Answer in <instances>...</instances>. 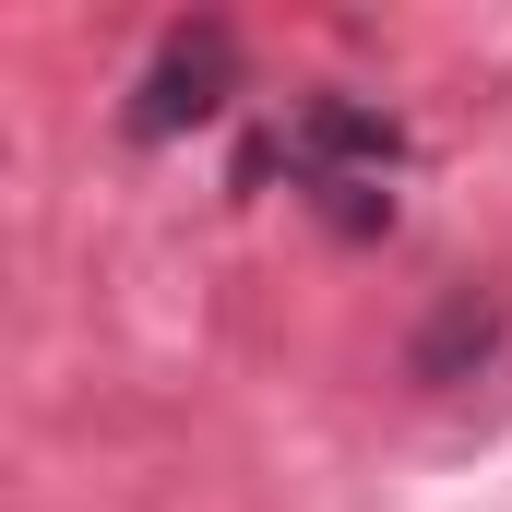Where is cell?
<instances>
[{
  "label": "cell",
  "mask_w": 512,
  "mask_h": 512,
  "mask_svg": "<svg viewBox=\"0 0 512 512\" xmlns=\"http://www.w3.org/2000/svg\"><path fill=\"white\" fill-rule=\"evenodd\" d=\"M489 346H501V298H489V286H453V298H441V322L417 334V382H465Z\"/></svg>",
  "instance_id": "obj_3"
},
{
  "label": "cell",
  "mask_w": 512,
  "mask_h": 512,
  "mask_svg": "<svg viewBox=\"0 0 512 512\" xmlns=\"http://www.w3.org/2000/svg\"><path fill=\"white\" fill-rule=\"evenodd\" d=\"M239 96V36L227 24H167V48L143 60V84H131V143H179V131H203L215 108Z\"/></svg>",
  "instance_id": "obj_1"
},
{
  "label": "cell",
  "mask_w": 512,
  "mask_h": 512,
  "mask_svg": "<svg viewBox=\"0 0 512 512\" xmlns=\"http://www.w3.org/2000/svg\"><path fill=\"white\" fill-rule=\"evenodd\" d=\"M393 155H405V131H393L382 108H358V96H310V108H298V167H310V191L382 179Z\"/></svg>",
  "instance_id": "obj_2"
}]
</instances>
